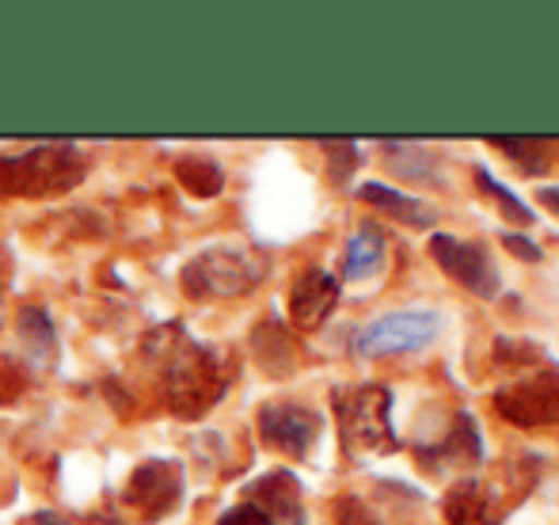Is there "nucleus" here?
<instances>
[{
  "mask_svg": "<svg viewBox=\"0 0 559 525\" xmlns=\"http://www.w3.org/2000/svg\"><path fill=\"white\" fill-rule=\"evenodd\" d=\"M476 183L484 187V194H491L495 202H499V210L502 214H510L514 217L518 225H533V214H530V206H525V202H518L514 194L507 191V187L499 183V179L491 176V171L487 168H476Z\"/></svg>",
  "mask_w": 559,
  "mask_h": 525,
  "instance_id": "19",
  "label": "nucleus"
},
{
  "mask_svg": "<svg viewBox=\"0 0 559 525\" xmlns=\"http://www.w3.org/2000/svg\"><path fill=\"white\" fill-rule=\"evenodd\" d=\"M84 179V156L73 145H38L31 153L0 156V194L46 199Z\"/></svg>",
  "mask_w": 559,
  "mask_h": 525,
  "instance_id": "3",
  "label": "nucleus"
},
{
  "mask_svg": "<svg viewBox=\"0 0 559 525\" xmlns=\"http://www.w3.org/2000/svg\"><path fill=\"white\" fill-rule=\"evenodd\" d=\"M502 244H507L510 252L518 255V260H530V263H537V260H540V248H537V244H530L525 237H518V232H502Z\"/></svg>",
  "mask_w": 559,
  "mask_h": 525,
  "instance_id": "24",
  "label": "nucleus"
},
{
  "mask_svg": "<svg viewBox=\"0 0 559 525\" xmlns=\"http://www.w3.org/2000/svg\"><path fill=\"white\" fill-rule=\"evenodd\" d=\"M430 255H435V263L442 266L449 278H456L476 297H484V301L499 297V289H502L499 266H495L491 252H487L479 240H456V237H449V232H435Z\"/></svg>",
  "mask_w": 559,
  "mask_h": 525,
  "instance_id": "7",
  "label": "nucleus"
},
{
  "mask_svg": "<svg viewBox=\"0 0 559 525\" xmlns=\"http://www.w3.org/2000/svg\"><path fill=\"white\" fill-rule=\"evenodd\" d=\"M145 355L160 366L164 393L179 419H202L228 389V362L217 350L202 347L183 327L168 324L145 339Z\"/></svg>",
  "mask_w": 559,
  "mask_h": 525,
  "instance_id": "1",
  "label": "nucleus"
},
{
  "mask_svg": "<svg viewBox=\"0 0 559 525\" xmlns=\"http://www.w3.org/2000/svg\"><path fill=\"white\" fill-rule=\"evenodd\" d=\"M491 145L502 148V153H507L510 160H514L518 168L525 171V176H540V171H548L545 141H533V138H495Z\"/></svg>",
  "mask_w": 559,
  "mask_h": 525,
  "instance_id": "18",
  "label": "nucleus"
},
{
  "mask_svg": "<svg viewBox=\"0 0 559 525\" xmlns=\"http://www.w3.org/2000/svg\"><path fill=\"white\" fill-rule=\"evenodd\" d=\"M176 176H179V183H183L187 191L202 194V199L217 194V191H222V183H225V176H222V168H217V160H210V156H202V153H194V156H187V160H179Z\"/></svg>",
  "mask_w": 559,
  "mask_h": 525,
  "instance_id": "17",
  "label": "nucleus"
},
{
  "mask_svg": "<svg viewBox=\"0 0 559 525\" xmlns=\"http://www.w3.org/2000/svg\"><path fill=\"white\" fill-rule=\"evenodd\" d=\"M419 457L430 468H464L484 461V442H479V427L468 411L453 419V430L438 445H419Z\"/></svg>",
  "mask_w": 559,
  "mask_h": 525,
  "instance_id": "11",
  "label": "nucleus"
},
{
  "mask_svg": "<svg viewBox=\"0 0 559 525\" xmlns=\"http://www.w3.org/2000/svg\"><path fill=\"white\" fill-rule=\"evenodd\" d=\"M259 438L271 450L286 453L294 461H305L320 438V415L312 407L289 404V399H274V404L259 407Z\"/></svg>",
  "mask_w": 559,
  "mask_h": 525,
  "instance_id": "8",
  "label": "nucleus"
},
{
  "mask_svg": "<svg viewBox=\"0 0 559 525\" xmlns=\"http://www.w3.org/2000/svg\"><path fill=\"white\" fill-rule=\"evenodd\" d=\"M27 389V378L20 373V366L0 362V404H15Z\"/></svg>",
  "mask_w": 559,
  "mask_h": 525,
  "instance_id": "22",
  "label": "nucleus"
},
{
  "mask_svg": "<svg viewBox=\"0 0 559 525\" xmlns=\"http://www.w3.org/2000/svg\"><path fill=\"white\" fill-rule=\"evenodd\" d=\"M217 525H274L271 518H266L259 506H251V503H240V506H233V511H225L222 518H217Z\"/></svg>",
  "mask_w": 559,
  "mask_h": 525,
  "instance_id": "23",
  "label": "nucleus"
},
{
  "mask_svg": "<svg viewBox=\"0 0 559 525\" xmlns=\"http://www.w3.org/2000/svg\"><path fill=\"white\" fill-rule=\"evenodd\" d=\"M266 278V255L255 248H206L183 266V289L191 297H243Z\"/></svg>",
  "mask_w": 559,
  "mask_h": 525,
  "instance_id": "4",
  "label": "nucleus"
},
{
  "mask_svg": "<svg viewBox=\"0 0 559 525\" xmlns=\"http://www.w3.org/2000/svg\"><path fill=\"white\" fill-rule=\"evenodd\" d=\"M324 153H335L332 164H335V179L343 183L346 171L358 168V145H350V141H324Z\"/></svg>",
  "mask_w": 559,
  "mask_h": 525,
  "instance_id": "21",
  "label": "nucleus"
},
{
  "mask_svg": "<svg viewBox=\"0 0 559 525\" xmlns=\"http://www.w3.org/2000/svg\"><path fill=\"white\" fill-rule=\"evenodd\" d=\"M179 496H183V468L176 461H145L133 468L126 484V503L141 518H164L168 511H176Z\"/></svg>",
  "mask_w": 559,
  "mask_h": 525,
  "instance_id": "9",
  "label": "nucleus"
},
{
  "mask_svg": "<svg viewBox=\"0 0 559 525\" xmlns=\"http://www.w3.org/2000/svg\"><path fill=\"white\" fill-rule=\"evenodd\" d=\"M251 506L266 514L274 525L289 522V525H305V511H301V484L289 473H266L263 480L251 484Z\"/></svg>",
  "mask_w": 559,
  "mask_h": 525,
  "instance_id": "13",
  "label": "nucleus"
},
{
  "mask_svg": "<svg viewBox=\"0 0 559 525\" xmlns=\"http://www.w3.org/2000/svg\"><path fill=\"white\" fill-rule=\"evenodd\" d=\"M35 522H38V525H66V522L53 518V514H35Z\"/></svg>",
  "mask_w": 559,
  "mask_h": 525,
  "instance_id": "26",
  "label": "nucleus"
},
{
  "mask_svg": "<svg viewBox=\"0 0 559 525\" xmlns=\"http://www.w3.org/2000/svg\"><path fill=\"white\" fill-rule=\"evenodd\" d=\"M442 320L430 309H400L389 317H377L373 324H366L354 339V350L361 358H389V355H407V350L427 347L438 335Z\"/></svg>",
  "mask_w": 559,
  "mask_h": 525,
  "instance_id": "5",
  "label": "nucleus"
},
{
  "mask_svg": "<svg viewBox=\"0 0 559 525\" xmlns=\"http://www.w3.org/2000/svg\"><path fill=\"white\" fill-rule=\"evenodd\" d=\"M537 202H540V206H548L559 217V187H537Z\"/></svg>",
  "mask_w": 559,
  "mask_h": 525,
  "instance_id": "25",
  "label": "nucleus"
},
{
  "mask_svg": "<svg viewBox=\"0 0 559 525\" xmlns=\"http://www.w3.org/2000/svg\"><path fill=\"white\" fill-rule=\"evenodd\" d=\"M361 202H369V206L384 210V217H396V222L404 225H415V229H430L435 225V210L423 206L419 199H412V194L396 191V187H384V183H361Z\"/></svg>",
  "mask_w": 559,
  "mask_h": 525,
  "instance_id": "14",
  "label": "nucleus"
},
{
  "mask_svg": "<svg viewBox=\"0 0 559 525\" xmlns=\"http://www.w3.org/2000/svg\"><path fill=\"white\" fill-rule=\"evenodd\" d=\"M384 252H389V240L377 225H361L350 240H346L343 255V278H369L373 271H381Z\"/></svg>",
  "mask_w": 559,
  "mask_h": 525,
  "instance_id": "15",
  "label": "nucleus"
},
{
  "mask_svg": "<svg viewBox=\"0 0 559 525\" xmlns=\"http://www.w3.org/2000/svg\"><path fill=\"white\" fill-rule=\"evenodd\" d=\"M338 305V278L328 271H305L301 278L289 286V320H294L301 332H317L332 309Z\"/></svg>",
  "mask_w": 559,
  "mask_h": 525,
  "instance_id": "10",
  "label": "nucleus"
},
{
  "mask_svg": "<svg viewBox=\"0 0 559 525\" xmlns=\"http://www.w3.org/2000/svg\"><path fill=\"white\" fill-rule=\"evenodd\" d=\"M335 415L346 457L361 461L400 450V434L392 427V389L361 385L335 393Z\"/></svg>",
  "mask_w": 559,
  "mask_h": 525,
  "instance_id": "2",
  "label": "nucleus"
},
{
  "mask_svg": "<svg viewBox=\"0 0 559 525\" xmlns=\"http://www.w3.org/2000/svg\"><path fill=\"white\" fill-rule=\"evenodd\" d=\"M15 327H20V339L31 355V366H53V358H58V332H53L46 309L27 305L20 312V320H15Z\"/></svg>",
  "mask_w": 559,
  "mask_h": 525,
  "instance_id": "16",
  "label": "nucleus"
},
{
  "mask_svg": "<svg viewBox=\"0 0 559 525\" xmlns=\"http://www.w3.org/2000/svg\"><path fill=\"white\" fill-rule=\"evenodd\" d=\"M335 518H338V525H384L366 503H361V499H338Z\"/></svg>",
  "mask_w": 559,
  "mask_h": 525,
  "instance_id": "20",
  "label": "nucleus"
},
{
  "mask_svg": "<svg viewBox=\"0 0 559 525\" xmlns=\"http://www.w3.org/2000/svg\"><path fill=\"white\" fill-rule=\"evenodd\" d=\"M445 518L449 525H499L502 522V503L487 484L479 480H456L445 491Z\"/></svg>",
  "mask_w": 559,
  "mask_h": 525,
  "instance_id": "12",
  "label": "nucleus"
},
{
  "mask_svg": "<svg viewBox=\"0 0 559 525\" xmlns=\"http://www.w3.org/2000/svg\"><path fill=\"white\" fill-rule=\"evenodd\" d=\"M495 407L502 419L518 422V427H556L559 422V370L545 366L525 378L510 381L495 393Z\"/></svg>",
  "mask_w": 559,
  "mask_h": 525,
  "instance_id": "6",
  "label": "nucleus"
}]
</instances>
